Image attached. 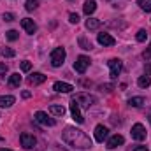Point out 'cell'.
<instances>
[{
  "label": "cell",
  "instance_id": "cell-20",
  "mask_svg": "<svg viewBox=\"0 0 151 151\" xmlns=\"http://www.w3.org/2000/svg\"><path fill=\"white\" fill-rule=\"evenodd\" d=\"M9 84L11 86H19L21 84V76H19V72H14V74L9 76Z\"/></svg>",
  "mask_w": 151,
  "mask_h": 151
},
{
  "label": "cell",
  "instance_id": "cell-11",
  "mask_svg": "<svg viewBox=\"0 0 151 151\" xmlns=\"http://www.w3.org/2000/svg\"><path fill=\"white\" fill-rule=\"evenodd\" d=\"M21 27H23V30H25L27 34H30V35H34V34L37 32V25H35L34 19H30V18L21 19Z\"/></svg>",
  "mask_w": 151,
  "mask_h": 151
},
{
  "label": "cell",
  "instance_id": "cell-7",
  "mask_svg": "<svg viewBox=\"0 0 151 151\" xmlns=\"http://www.w3.org/2000/svg\"><path fill=\"white\" fill-rule=\"evenodd\" d=\"M19 141H21V146H23L25 150H32V148L37 144V139H35L32 134H27V132H23V134L19 135Z\"/></svg>",
  "mask_w": 151,
  "mask_h": 151
},
{
  "label": "cell",
  "instance_id": "cell-19",
  "mask_svg": "<svg viewBox=\"0 0 151 151\" xmlns=\"http://www.w3.org/2000/svg\"><path fill=\"white\" fill-rule=\"evenodd\" d=\"M144 104H146L144 97H132V99L128 100V106H130V107H141V106H144Z\"/></svg>",
  "mask_w": 151,
  "mask_h": 151
},
{
  "label": "cell",
  "instance_id": "cell-29",
  "mask_svg": "<svg viewBox=\"0 0 151 151\" xmlns=\"http://www.w3.org/2000/svg\"><path fill=\"white\" fill-rule=\"evenodd\" d=\"M30 69H32V63H30L28 60H25V62H21V70H23V72H28Z\"/></svg>",
  "mask_w": 151,
  "mask_h": 151
},
{
  "label": "cell",
  "instance_id": "cell-35",
  "mask_svg": "<svg viewBox=\"0 0 151 151\" xmlns=\"http://www.w3.org/2000/svg\"><path fill=\"white\" fill-rule=\"evenodd\" d=\"M144 70H146V76H151V63H148V65L144 67Z\"/></svg>",
  "mask_w": 151,
  "mask_h": 151
},
{
  "label": "cell",
  "instance_id": "cell-14",
  "mask_svg": "<svg viewBox=\"0 0 151 151\" xmlns=\"http://www.w3.org/2000/svg\"><path fill=\"white\" fill-rule=\"evenodd\" d=\"M97 40H99V44H102V46H114V37L111 35V34H99L97 35Z\"/></svg>",
  "mask_w": 151,
  "mask_h": 151
},
{
  "label": "cell",
  "instance_id": "cell-30",
  "mask_svg": "<svg viewBox=\"0 0 151 151\" xmlns=\"http://www.w3.org/2000/svg\"><path fill=\"white\" fill-rule=\"evenodd\" d=\"M69 21L74 23V25H77V23H79V16H77L76 12H70V14H69Z\"/></svg>",
  "mask_w": 151,
  "mask_h": 151
},
{
  "label": "cell",
  "instance_id": "cell-39",
  "mask_svg": "<svg viewBox=\"0 0 151 151\" xmlns=\"http://www.w3.org/2000/svg\"><path fill=\"white\" fill-rule=\"evenodd\" d=\"M2 141H4V137H2V135H0V142H2Z\"/></svg>",
  "mask_w": 151,
  "mask_h": 151
},
{
  "label": "cell",
  "instance_id": "cell-32",
  "mask_svg": "<svg viewBox=\"0 0 151 151\" xmlns=\"http://www.w3.org/2000/svg\"><path fill=\"white\" fill-rule=\"evenodd\" d=\"M100 90H102V91H106V93H111V91L114 90V86H113V84H102V86H100Z\"/></svg>",
  "mask_w": 151,
  "mask_h": 151
},
{
  "label": "cell",
  "instance_id": "cell-3",
  "mask_svg": "<svg viewBox=\"0 0 151 151\" xmlns=\"http://www.w3.org/2000/svg\"><path fill=\"white\" fill-rule=\"evenodd\" d=\"M74 100L79 104V107H84V109H90L97 102V99L91 97V95H88V93H77L74 97Z\"/></svg>",
  "mask_w": 151,
  "mask_h": 151
},
{
  "label": "cell",
  "instance_id": "cell-15",
  "mask_svg": "<svg viewBox=\"0 0 151 151\" xmlns=\"http://www.w3.org/2000/svg\"><path fill=\"white\" fill-rule=\"evenodd\" d=\"M83 11H84L86 16H91V14L97 11V2H95V0H86L84 5H83Z\"/></svg>",
  "mask_w": 151,
  "mask_h": 151
},
{
  "label": "cell",
  "instance_id": "cell-2",
  "mask_svg": "<svg viewBox=\"0 0 151 151\" xmlns=\"http://www.w3.org/2000/svg\"><path fill=\"white\" fill-rule=\"evenodd\" d=\"M65 56H67L65 47H55L53 53H51V65L53 67H62L63 62H65Z\"/></svg>",
  "mask_w": 151,
  "mask_h": 151
},
{
  "label": "cell",
  "instance_id": "cell-37",
  "mask_svg": "<svg viewBox=\"0 0 151 151\" xmlns=\"http://www.w3.org/2000/svg\"><path fill=\"white\" fill-rule=\"evenodd\" d=\"M21 95H23V99H28V97H30V95H32V93H30V91H23V93H21Z\"/></svg>",
  "mask_w": 151,
  "mask_h": 151
},
{
  "label": "cell",
  "instance_id": "cell-9",
  "mask_svg": "<svg viewBox=\"0 0 151 151\" xmlns=\"http://www.w3.org/2000/svg\"><path fill=\"white\" fill-rule=\"evenodd\" d=\"M93 135H95V141H97V142H104V141L107 139V135H109V130H107L104 125H97Z\"/></svg>",
  "mask_w": 151,
  "mask_h": 151
},
{
  "label": "cell",
  "instance_id": "cell-10",
  "mask_svg": "<svg viewBox=\"0 0 151 151\" xmlns=\"http://www.w3.org/2000/svg\"><path fill=\"white\" fill-rule=\"evenodd\" d=\"M70 113H72V118L76 119V123H83L84 121V118L81 114V109H79V104L76 102L74 99L70 100Z\"/></svg>",
  "mask_w": 151,
  "mask_h": 151
},
{
  "label": "cell",
  "instance_id": "cell-25",
  "mask_svg": "<svg viewBox=\"0 0 151 151\" xmlns=\"http://www.w3.org/2000/svg\"><path fill=\"white\" fill-rule=\"evenodd\" d=\"M79 46H81L83 49H86V51H88V49H91V42H88L84 35H81V37H79Z\"/></svg>",
  "mask_w": 151,
  "mask_h": 151
},
{
  "label": "cell",
  "instance_id": "cell-26",
  "mask_svg": "<svg viewBox=\"0 0 151 151\" xmlns=\"http://www.w3.org/2000/svg\"><path fill=\"white\" fill-rule=\"evenodd\" d=\"M2 55L5 58H12V56H16V51L12 47H2Z\"/></svg>",
  "mask_w": 151,
  "mask_h": 151
},
{
  "label": "cell",
  "instance_id": "cell-16",
  "mask_svg": "<svg viewBox=\"0 0 151 151\" xmlns=\"http://www.w3.org/2000/svg\"><path fill=\"white\" fill-rule=\"evenodd\" d=\"M46 81V76L40 74V72H34V74L28 77V83L30 84H34V86H37V84H42Z\"/></svg>",
  "mask_w": 151,
  "mask_h": 151
},
{
  "label": "cell",
  "instance_id": "cell-27",
  "mask_svg": "<svg viewBox=\"0 0 151 151\" xmlns=\"http://www.w3.org/2000/svg\"><path fill=\"white\" fill-rule=\"evenodd\" d=\"M146 37H148V32H146V30H139V32H137V35H135V39H137L139 42H144Z\"/></svg>",
  "mask_w": 151,
  "mask_h": 151
},
{
  "label": "cell",
  "instance_id": "cell-38",
  "mask_svg": "<svg viewBox=\"0 0 151 151\" xmlns=\"http://www.w3.org/2000/svg\"><path fill=\"white\" fill-rule=\"evenodd\" d=\"M0 151H12V150H7V148H0Z\"/></svg>",
  "mask_w": 151,
  "mask_h": 151
},
{
  "label": "cell",
  "instance_id": "cell-17",
  "mask_svg": "<svg viewBox=\"0 0 151 151\" xmlns=\"http://www.w3.org/2000/svg\"><path fill=\"white\" fill-rule=\"evenodd\" d=\"M16 102L12 95H0V107H11Z\"/></svg>",
  "mask_w": 151,
  "mask_h": 151
},
{
  "label": "cell",
  "instance_id": "cell-34",
  "mask_svg": "<svg viewBox=\"0 0 151 151\" xmlns=\"http://www.w3.org/2000/svg\"><path fill=\"white\" fill-rule=\"evenodd\" d=\"M5 72H7V65L0 63V76H5Z\"/></svg>",
  "mask_w": 151,
  "mask_h": 151
},
{
  "label": "cell",
  "instance_id": "cell-28",
  "mask_svg": "<svg viewBox=\"0 0 151 151\" xmlns=\"http://www.w3.org/2000/svg\"><path fill=\"white\" fill-rule=\"evenodd\" d=\"M5 37L9 39V40H16V39L19 37V34H18L16 30H9V32L5 34Z\"/></svg>",
  "mask_w": 151,
  "mask_h": 151
},
{
  "label": "cell",
  "instance_id": "cell-21",
  "mask_svg": "<svg viewBox=\"0 0 151 151\" xmlns=\"http://www.w3.org/2000/svg\"><path fill=\"white\" fill-rule=\"evenodd\" d=\"M100 27V21L99 19H95V18H88L86 19V28L88 30H97Z\"/></svg>",
  "mask_w": 151,
  "mask_h": 151
},
{
  "label": "cell",
  "instance_id": "cell-40",
  "mask_svg": "<svg viewBox=\"0 0 151 151\" xmlns=\"http://www.w3.org/2000/svg\"><path fill=\"white\" fill-rule=\"evenodd\" d=\"M150 121H151V116H150Z\"/></svg>",
  "mask_w": 151,
  "mask_h": 151
},
{
  "label": "cell",
  "instance_id": "cell-6",
  "mask_svg": "<svg viewBox=\"0 0 151 151\" xmlns=\"http://www.w3.org/2000/svg\"><path fill=\"white\" fill-rule=\"evenodd\" d=\"M107 65H109V70H111V77L116 79L118 74L121 72V69H123V62H121L119 58H111V60L107 62Z\"/></svg>",
  "mask_w": 151,
  "mask_h": 151
},
{
  "label": "cell",
  "instance_id": "cell-12",
  "mask_svg": "<svg viewBox=\"0 0 151 151\" xmlns=\"http://www.w3.org/2000/svg\"><path fill=\"white\" fill-rule=\"evenodd\" d=\"M53 90H55L56 93H70V91L74 90V86H72V84H69V83L56 81V83L53 84Z\"/></svg>",
  "mask_w": 151,
  "mask_h": 151
},
{
  "label": "cell",
  "instance_id": "cell-8",
  "mask_svg": "<svg viewBox=\"0 0 151 151\" xmlns=\"http://www.w3.org/2000/svg\"><path fill=\"white\" fill-rule=\"evenodd\" d=\"M132 139H135V141H144L146 139V128L141 123H135L132 127Z\"/></svg>",
  "mask_w": 151,
  "mask_h": 151
},
{
  "label": "cell",
  "instance_id": "cell-22",
  "mask_svg": "<svg viewBox=\"0 0 151 151\" xmlns=\"http://www.w3.org/2000/svg\"><path fill=\"white\" fill-rule=\"evenodd\" d=\"M137 84H139L141 88H150L151 77H150V76H141V77L137 79Z\"/></svg>",
  "mask_w": 151,
  "mask_h": 151
},
{
  "label": "cell",
  "instance_id": "cell-13",
  "mask_svg": "<svg viewBox=\"0 0 151 151\" xmlns=\"http://www.w3.org/2000/svg\"><path fill=\"white\" fill-rule=\"evenodd\" d=\"M123 142H125V137L119 135V134H114L113 137H109V141H107V150H116V148L121 146Z\"/></svg>",
  "mask_w": 151,
  "mask_h": 151
},
{
  "label": "cell",
  "instance_id": "cell-18",
  "mask_svg": "<svg viewBox=\"0 0 151 151\" xmlns=\"http://www.w3.org/2000/svg\"><path fill=\"white\" fill-rule=\"evenodd\" d=\"M49 113L53 114V116H63L65 114V107L58 106V104H51L49 106Z\"/></svg>",
  "mask_w": 151,
  "mask_h": 151
},
{
  "label": "cell",
  "instance_id": "cell-5",
  "mask_svg": "<svg viewBox=\"0 0 151 151\" xmlns=\"http://www.w3.org/2000/svg\"><path fill=\"white\" fill-rule=\"evenodd\" d=\"M34 119L40 125H44V127H55V119L51 116H47V113H44V111H37Z\"/></svg>",
  "mask_w": 151,
  "mask_h": 151
},
{
  "label": "cell",
  "instance_id": "cell-23",
  "mask_svg": "<svg viewBox=\"0 0 151 151\" xmlns=\"http://www.w3.org/2000/svg\"><path fill=\"white\" fill-rule=\"evenodd\" d=\"M137 4H139V7H141L142 11L151 12V0H137Z\"/></svg>",
  "mask_w": 151,
  "mask_h": 151
},
{
  "label": "cell",
  "instance_id": "cell-1",
  "mask_svg": "<svg viewBox=\"0 0 151 151\" xmlns=\"http://www.w3.org/2000/svg\"><path fill=\"white\" fill-rule=\"evenodd\" d=\"M62 137H63V141H65L69 146H72L76 150H88V148H91V139H90L83 130H79V128L67 127V128L63 130Z\"/></svg>",
  "mask_w": 151,
  "mask_h": 151
},
{
  "label": "cell",
  "instance_id": "cell-24",
  "mask_svg": "<svg viewBox=\"0 0 151 151\" xmlns=\"http://www.w3.org/2000/svg\"><path fill=\"white\" fill-rule=\"evenodd\" d=\"M39 7V0H27L25 2V9L27 11H35Z\"/></svg>",
  "mask_w": 151,
  "mask_h": 151
},
{
  "label": "cell",
  "instance_id": "cell-36",
  "mask_svg": "<svg viewBox=\"0 0 151 151\" xmlns=\"http://www.w3.org/2000/svg\"><path fill=\"white\" fill-rule=\"evenodd\" d=\"M134 151H148V150H146V146H137Z\"/></svg>",
  "mask_w": 151,
  "mask_h": 151
},
{
  "label": "cell",
  "instance_id": "cell-31",
  "mask_svg": "<svg viewBox=\"0 0 151 151\" xmlns=\"http://www.w3.org/2000/svg\"><path fill=\"white\" fill-rule=\"evenodd\" d=\"M142 58L144 60H151V42H150V46L146 47V51L142 53Z\"/></svg>",
  "mask_w": 151,
  "mask_h": 151
},
{
  "label": "cell",
  "instance_id": "cell-4",
  "mask_svg": "<svg viewBox=\"0 0 151 151\" xmlns=\"http://www.w3.org/2000/svg\"><path fill=\"white\" fill-rule=\"evenodd\" d=\"M90 58L88 56H84V55H81V56H77V60H76V63H74V69H76V72H79V74H84L86 72V69L90 67Z\"/></svg>",
  "mask_w": 151,
  "mask_h": 151
},
{
  "label": "cell",
  "instance_id": "cell-33",
  "mask_svg": "<svg viewBox=\"0 0 151 151\" xmlns=\"http://www.w3.org/2000/svg\"><path fill=\"white\" fill-rule=\"evenodd\" d=\"M4 19H5V21H14V14L5 12V14H4Z\"/></svg>",
  "mask_w": 151,
  "mask_h": 151
}]
</instances>
